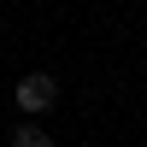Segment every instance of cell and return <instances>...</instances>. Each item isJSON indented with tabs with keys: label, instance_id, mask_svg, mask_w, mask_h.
<instances>
[{
	"label": "cell",
	"instance_id": "2",
	"mask_svg": "<svg viewBox=\"0 0 147 147\" xmlns=\"http://www.w3.org/2000/svg\"><path fill=\"white\" fill-rule=\"evenodd\" d=\"M12 147H53V136H47L41 124H18L12 129Z\"/></svg>",
	"mask_w": 147,
	"mask_h": 147
},
{
	"label": "cell",
	"instance_id": "1",
	"mask_svg": "<svg viewBox=\"0 0 147 147\" xmlns=\"http://www.w3.org/2000/svg\"><path fill=\"white\" fill-rule=\"evenodd\" d=\"M12 106H18L24 118L53 112V106H59V77H53V71H30V77H18V82H12Z\"/></svg>",
	"mask_w": 147,
	"mask_h": 147
}]
</instances>
